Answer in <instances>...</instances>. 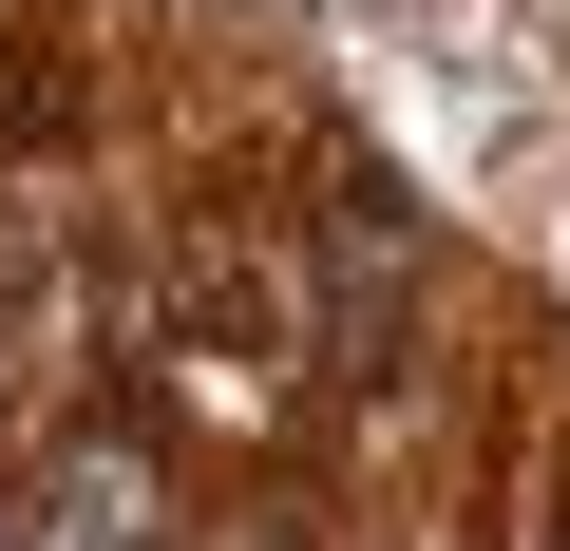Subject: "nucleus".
<instances>
[{
	"mask_svg": "<svg viewBox=\"0 0 570 551\" xmlns=\"http://www.w3.org/2000/svg\"><path fill=\"white\" fill-rule=\"evenodd\" d=\"M20 551H153V475H134V456H77V475L20 513Z\"/></svg>",
	"mask_w": 570,
	"mask_h": 551,
	"instance_id": "1",
	"label": "nucleus"
}]
</instances>
